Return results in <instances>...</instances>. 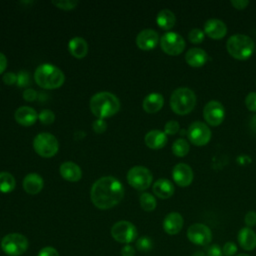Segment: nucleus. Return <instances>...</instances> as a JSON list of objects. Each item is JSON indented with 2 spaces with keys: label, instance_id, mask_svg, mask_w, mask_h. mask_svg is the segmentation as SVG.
<instances>
[{
  "label": "nucleus",
  "instance_id": "e433bc0d",
  "mask_svg": "<svg viewBox=\"0 0 256 256\" xmlns=\"http://www.w3.org/2000/svg\"><path fill=\"white\" fill-rule=\"evenodd\" d=\"M180 127H179V123L175 120H170L168 121L165 126H164V131H165V134L167 135H174L176 134L178 131H179Z\"/></svg>",
  "mask_w": 256,
  "mask_h": 256
},
{
  "label": "nucleus",
  "instance_id": "3c124183",
  "mask_svg": "<svg viewBox=\"0 0 256 256\" xmlns=\"http://www.w3.org/2000/svg\"><path fill=\"white\" fill-rule=\"evenodd\" d=\"M235 256H250V255L247 253H240V254H236Z\"/></svg>",
  "mask_w": 256,
  "mask_h": 256
},
{
  "label": "nucleus",
  "instance_id": "58836bf2",
  "mask_svg": "<svg viewBox=\"0 0 256 256\" xmlns=\"http://www.w3.org/2000/svg\"><path fill=\"white\" fill-rule=\"evenodd\" d=\"M92 128H93V130H94L96 133L100 134V133H103V132L106 130V128H107V123H106V121H105L104 119L98 118L97 120H95V121L92 123Z\"/></svg>",
  "mask_w": 256,
  "mask_h": 256
},
{
  "label": "nucleus",
  "instance_id": "c03bdc74",
  "mask_svg": "<svg viewBox=\"0 0 256 256\" xmlns=\"http://www.w3.org/2000/svg\"><path fill=\"white\" fill-rule=\"evenodd\" d=\"M3 81L7 85H12L17 82V75L13 72H7L3 76Z\"/></svg>",
  "mask_w": 256,
  "mask_h": 256
},
{
  "label": "nucleus",
  "instance_id": "b1692460",
  "mask_svg": "<svg viewBox=\"0 0 256 256\" xmlns=\"http://www.w3.org/2000/svg\"><path fill=\"white\" fill-rule=\"evenodd\" d=\"M68 50L73 57L81 59L87 55L88 44L82 37H73L68 43Z\"/></svg>",
  "mask_w": 256,
  "mask_h": 256
},
{
  "label": "nucleus",
  "instance_id": "f03ea898",
  "mask_svg": "<svg viewBox=\"0 0 256 256\" xmlns=\"http://www.w3.org/2000/svg\"><path fill=\"white\" fill-rule=\"evenodd\" d=\"M120 109L119 99L110 92H98L90 99V110L98 118L115 115Z\"/></svg>",
  "mask_w": 256,
  "mask_h": 256
},
{
  "label": "nucleus",
  "instance_id": "dca6fc26",
  "mask_svg": "<svg viewBox=\"0 0 256 256\" xmlns=\"http://www.w3.org/2000/svg\"><path fill=\"white\" fill-rule=\"evenodd\" d=\"M184 220L180 213L170 212L163 220V229L169 235L178 234L183 228Z\"/></svg>",
  "mask_w": 256,
  "mask_h": 256
},
{
  "label": "nucleus",
  "instance_id": "423d86ee",
  "mask_svg": "<svg viewBox=\"0 0 256 256\" xmlns=\"http://www.w3.org/2000/svg\"><path fill=\"white\" fill-rule=\"evenodd\" d=\"M28 247V239L20 233H9L1 240V248L9 256H20L27 251Z\"/></svg>",
  "mask_w": 256,
  "mask_h": 256
},
{
  "label": "nucleus",
  "instance_id": "c756f323",
  "mask_svg": "<svg viewBox=\"0 0 256 256\" xmlns=\"http://www.w3.org/2000/svg\"><path fill=\"white\" fill-rule=\"evenodd\" d=\"M139 202H140L141 208L144 211H147V212L153 211L156 208V205H157L155 197L152 194L147 193V192H144V193L141 194Z\"/></svg>",
  "mask_w": 256,
  "mask_h": 256
},
{
  "label": "nucleus",
  "instance_id": "aec40b11",
  "mask_svg": "<svg viewBox=\"0 0 256 256\" xmlns=\"http://www.w3.org/2000/svg\"><path fill=\"white\" fill-rule=\"evenodd\" d=\"M59 172L65 180L70 182L79 181L82 177V171L80 167L76 163L71 161L62 163L59 168Z\"/></svg>",
  "mask_w": 256,
  "mask_h": 256
},
{
  "label": "nucleus",
  "instance_id": "72a5a7b5",
  "mask_svg": "<svg viewBox=\"0 0 256 256\" xmlns=\"http://www.w3.org/2000/svg\"><path fill=\"white\" fill-rule=\"evenodd\" d=\"M38 119L40 120V122H41L42 124L49 125V124H51V123L54 122V120H55V115H54V113H53L51 110L44 109V110H42V111L38 114Z\"/></svg>",
  "mask_w": 256,
  "mask_h": 256
},
{
  "label": "nucleus",
  "instance_id": "0eeeda50",
  "mask_svg": "<svg viewBox=\"0 0 256 256\" xmlns=\"http://www.w3.org/2000/svg\"><path fill=\"white\" fill-rule=\"evenodd\" d=\"M33 147L38 155L45 158H50L58 152L59 143L53 134L42 132L34 138Z\"/></svg>",
  "mask_w": 256,
  "mask_h": 256
},
{
  "label": "nucleus",
  "instance_id": "9d476101",
  "mask_svg": "<svg viewBox=\"0 0 256 256\" xmlns=\"http://www.w3.org/2000/svg\"><path fill=\"white\" fill-rule=\"evenodd\" d=\"M162 50L172 56L179 55L185 48V41L181 35L176 32H167L160 39Z\"/></svg>",
  "mask_w": 256,
  "mask_h": 256
},
{
  "label": "nucleus",
  "instance_id": "39448f33",
  "mask_svg": "<svg viewBox=\"0 0 256 256\" xmlns=\"http://www.w3.org/2000/svg\"><path fill=\"white\" fill-rule=\"evenodd\" d=\"M226 47L227 51L233 58L246 60L253 54L255 45L249 36L244 34H235L227 40Z\"/></svg>",
  "mask_w": 256,
  "mask_h": 256
},
{
  "label": "nucleus",
  "instance_id": "a211bd4d",
  "mask_svg": "<svg viewBox=\"0 0 256 256\" xmlns=\"http://www.w3.org/2000/svg\"><path fill=\"white\" fill-rule=\"evenodd\" d=\"M237 240L240 247L245 251H252L256 248V233L249 227H243L239 230Z\"/></svg>",
  "mask_w": 256,
  "mask_h": 256
},
{
  "label": "nucleus",
  "instance_id": "2f4dec72",
  "mask_svg": "<svg viewBox=\"0 0 256 256\" xmlns=\"http://www.w3.org/2000/svg\"><path fill=\"white\" fill-rule=\"evenodd\" d=\"M17 86L20 88H25L31 85V77L28 71L21 70L17 74Z\"/></svg>",
  "mask_w": 256,
  "mask_h": 256
},
{
  "label": "nucleus",
  "instance_id": "ddd939ff",
  "mask_svg": "<svg viewBox=\"0 0 256 256\" xmlns=\"http://www.w3.org/2000/svg\"><path fill=\"white\" fill-rule=\"evenodd\" d=\"M203 117L209 125L218 126L224 120L225 109L219 101H209L203 109Z\"/></svg>",
  "mask_w": 256,
  "mask_h": 256
},
{
  "label": "nucleus",
  "instance_id": "7c9ffc66",
  "mask_svg": "<svg viewBox=\"0 0 256 256\" xmlns=\"http://www.w3.org/2000/svg\"><path fill=\"white\" fill-rule=\"evenodd\" d=\"M153 248V241L148 236H141L136 241V249L142 253H147Z\"/></svg>",
  "mask_w": 256,
  "mask_h": 256
},
{
  "label": "nucleus",
  "instance_id": "9b49d317",
  "mask_svg": "<svg viewBox=\"0 0 256 256\" xmlns=\"http://www.w3.org/2000/svg\"><path fill=\"white\" fill-rule=\"evenodd\" d=\"M187 238L197 246H205L212 241V232L207 225L194 223L187 229Z\"/></svg>",
  "mask_w": 256,
  "mask_h": 256
},
{
  "label": "nucleus",
  "instance_id": "473e14b6",
  "mask_svg": "<svg viewBox=\"0 0 256 256\" xmlns=\"http://www.w3.org/2000/svg\"><path fill=\"white\" fill-rule=\"evenodd\" d=\"M52 4L55 5L57 8H60L62 10H72L77 6L78 1H74V0H54V1H52Z\"/></svg>",
  "mask_w": 256,
  "mask_h": 256
},
{
  "label": "nucleus",
  "instance_id": "6e6552de",
  "mask_svg": "<svg viewBox=\"0 0 256 256\" xmlns=\"http://www.w3.org/2000/svg\"><path fill=\"white\" fill-rule=\"evenodd\" d=\"M111 236L114 240L122 244H130L138 236L137 228L129 221L121 220L116 222L111 228Z\"/></svg>",
  "mask_w": 256,
  "mask_h": 256
},
{
  "label": "nucleus",
  "instance_id": "de8ad7c7",
  "mask_svg": "<svg viewBox=\"0 0 256 256\" xmlns=\"http://www.w3.org/2000/svg\"><path fill=\"white\" fill-rule=\"evenodd\" d=\"M6 66H7V59L5 55L0 52V74L4 72V70L6 69Z\"/></svg>",
  "mask_w": 256,
  "mask_h": 256
},
{
  "label": "nucleus",
  "instance_id": "20e7f679",
  "mask_svg": "<svg viewBox=\"0 0 256 256\" xmlns=\"http://www.w3.org/2000/svg\"><path fill=\"white\" fill-rule=\"evenodd\" d=\"M195 104V93L187 87L177 88L171 94L170 107L173 110V112L178 115L189 114L194 109Z\"/></svg>",
  "mask_w": 256,
  "mask_h": 256
},
{
  "label": "nucleus",
  "instance_id": "09e8293b",
  "mask_svg": "<svg viewBox=\"0 0 256 256\" xmlns=\"http://www.w3.org/2000/svg\"><path fill=\"white\" fill-rule=\"evenodd\" d=\"M250 128L253 132L256 133V114L250 120Z\"/></svg>",
  "mask_w": 256,
  "mask_h": 256
},
{
  "label": "nucleus",
  "instance_id": "ea45409f",
  "mask_svg": "<svg viewBox=\"0 0 256 256\" xmlns=\"http://www.w3.org/2000/svg\"><path fill=\"white\" fill-rule=\"evenodd\" d=\"M244 222L246 224V227H253L256 225V212L254 211H249L246 213L245 218H244Z\"/></svg>",
  "mask_w": 256,
  "mask_h": 256
},
{
  "label": "nucleus",
  "instance_id": "49530a36",
  "mask_svg": "<svg viewBox=\"0 0 256 256\" xmlns=\"http://www.w3.org/2000/svg\"><path fill=\"white\" fill-rule=\"evenodd\" d=\"M248 4H249V1H246V0H233V1H231V5L234 6V8H236L238 10L244 9Z\"/></svg>",
  "mask_w": 256,
  "mask_h": 256
},
{
  "label": "nucleus",
  "instance_id": "1a4fd4ad",
  "mask_svg": "<svg viewBox=\"0 0 256 256\" xmlns=\"http://www.w3.org/2000/svg\"><path fill=\"white\" fill-rule=\"evenodd\" d=\"M152 173L144 166H134L127 173L128 183L135 189L143 191L152 183Z\"/></svg>",
  "mask_w": 256,
  "mask_h": 256
},
{
  "label": "nucleus",
  "instance_id": "a19ab883",
  "mask_svg": "<svg viewBox=\"0 0 256 256\" xmlns=\"http://www.w3.org/2000/svg\"><path fill=\"white\" fill-rule=\"evenodd\" d=\"M206 256H223L222 248L218 244H212L208 247Z\"/></svg>",
  "mask_w": 256,
  "mask_h": 256
},
{
  "label": "nucleus",
  "instance_id": "cd10ccee",
  "mask_svg": "<svg viewBox=\"0 0 256 256\" xmlns=\"http://www.w3.org/2000/svg\"><path fill=\"white\" fill-rule=\"evenodd\" d=\"M16 185L15 178L9 172H0V192L9 193L14 190Z\"/></svg>",
  "mask_w": 256,
  "mask_h": 256
},
{
  "label": "nucleus",
  "instance_id": "4468645a",
  "mask_svg": "<svg viewBox=\"0 0 256 256\" xmlns=\"http://www.w3.org/2000/svg\"><path fill=\"white\" fill-rule=\"evenodd\" d=\"M174 182L180 187H187L193 181V171L191 167L185 163H178L172 170Z\"/></svg>",
  "mask_w": 256,
  "mask_h": 256
},
{
  "label": "nucleus",
  "instance_id": "a18cd8bd",
  "mask_svg": "<svg viewBox=\"0 0 256 256\" xmlns=\"http://www.w3.org/2000/svg\"><path fill=\"white\" fill-rule=\"evenodd\" d=\"M135 248L130 244H125L121 248V255L122 256H135Z\"/></svg>",
  "mask_w": 256,
  "mask_h": 256
},
{
  "label": "nucleus",
  "instance_id": "a878e982",
  "mask_svg": "<svg viewBox=\"0 0 256 256\" xmlns=\"http://www.w3.org/2000/svg\"><path fill=\"white\" fill-rule=\"evenodd\" d=\"M174 185L168 179H158L153 184L154 194L161 199H168L174 194Z\"/></svg>",
  "mask_w": 256,
  "mask_h": 256
},
{
  "label": "nucleus",
  "instance_id": "c9c22d12",
  "mask_svg": "<svg viewBox=\"0 0 256 256\" xmlns=\"http://www.w3.org/2000/svg\"><path fill=\"white\" fill-rule=\"evenodd\" d=\"M237 251H238L237 245L231 241L226 242L222 247V252H223V255L225 256H235L237 254Z\"/></svg>",
  "mask_w": 256,
  "mask_h": 256
},
{
  "label": "nucleus",
  "instance_id": "f8f14e48",
  "mask_svg": "<svg viewBox=\"0 0 256 256\" xmlns=\"http://www.w3.org/2000/svg\"><path fill=\"white\" fill-rule=\"evenodd\" d=\"M187 136L192 144L196 146H204L211 139V131L205 123L196 121L189 125Z\"/></svg>",
  "mask_w": 256,
  "mask_h": 256
},
{
  "label": "nucleus",
  "instance_id": "4c0bfd02",
  "mask_svg": "<svg viewBox=\"0 0 256 256\" xmlns=\"http://www.w3.org/2000/svg\"><path fill=\"white\" fill-rule=\"evenodd\" d=\"M245 105L248 110L256 112V92H250L245 98Z\"/></svg>",
  "mask_w": 256,
  "mask_h": 256
},
{
  "label": "nucleus",
  "instance_id": "f3484780",
  "mask_svg": "<svg viewBox=\"0 0 256 256\" xmlns=\"http://www.w3.org/2000/svg\"><path fill=\"white\" fill-rule=\"evenodd\" d=\"M204 32L212 39H221L227 33L226 24L219 19H209L205 22Z\"/></svg>",
  "mask_w": 256,
  "mask_h": 256
},
{
  "label": "nucleus",
  "instance_id": "4be33fe9",
  "mask_svg": "<svg viewBox=\"0 0 256 256\" xmlns=\"http://www.w3.org/2000/svg\"><path fill=\"white\" fill-rule=\"evenodd\" d=\"M185 60L192 67H201L207 62L208 55L203 49L194 47L186 52Z\"/></svg>",
  "mask_w": 256,
  "mask_h": 256
},
{
  "label": "nucleus",
  "instance_id": "8fccbe9b",
  "mask_svg": "<svg viewBox=\"0 0 256 256\" xmlns=\"http://www.w3.org/2000/svg\"><path fill=\"white\" fill-rule=\"evenodd\" d=\"M192 256H206V254L204 252H202V251H196V252H194L192 254Z\"/></svg>",
  "mask_w": 256,
  "mask_h": 256
},
{
  "label": "nucleus",
  "instance_id": "6ab92c4d",
  "mask_svg": "<svg viewBox=\"0 0 256 256\" xmlns=\"http://www.w3.org/2000/svg\"><path fill=\"white\" fill-rule=\"evenodd\" d=\"M14 117L16 122L19 123L20 125L31 126L36 122L38 118V114L32 107L21 106L15 111Z\"/></svg>",
  "mask_w": 256,
  "mask_h": 256
},
{
  "label": "nucleus",
  "instance_id": "bb28decb",
  "mask_svg": "<svg viewBox=\"0 0 256 256\" xmlns=\"http://www.w3.org/2000/svg\"><path fill=\"white\" fill-rule=\"evenodd\" d=\"M156 22L160 28L164 30H169L175 25L176 17L171 10L163 9L157 14Z\"/></svg>",
  "mask_w": 256,
  "mask_h": 256
},
{
  "label": "nucleus",
  "instance_id": "f257e3e1",
  "mask_svg": "<svg viewBox=\"0 0 256 256\" xmlns=\"http://www.w3.org/2000/svg\"><path fill=\"white\" fill-rule=\"evenodd\" d=\"M90 197L92 203L101 210L110 209L121 202L124 197L122 183L112 176L98 179L92 186Z\"/></svg>",
  "mask_w": 256,
  "mask_h": 256
},
{
  "label": "nucleus",
  "instance_id": "2eb2a0df",
  "mask_svg": "<svg viewBox=\"0 0 256 256\" xmlns=\"http://www.w3.org/2000/svg\"><path fill=\"white\" fill-rule=\"evenodd\" d=\"M159 42V35L153 29H144L136 37V44L141 50H152Z\"/></svg>",
  "mask_w": 256,
  "mask_h": 256
},
{
  "label": "nucleus",
  "instance_id": "c85d7f7f",
  "mask_svg": "<svg viewBox=\"0 0 256 256\" xmlns=\"http://www.w3.org/2000/svg\"><path fill=\"white\" fill-rule=\"evenodd\" d=\"M189 150H190V145L183 138H179V139L175 140L173 145H172V152L177 157H184V156H186L188 154Z\"/></svg>",
  "mask_w": 256,
  "mask_h": 256
},
{
  "label": "nucleus",
  "instance_id": "37998d69",
  "mask_svg": "<svg viewBox=\"0 0 256 256\" xmlns=\"http://www.w3.org/2000/svg\"><path fill=\"white\" fill-rule=\"evenodd\" d=\"M37 256H59V253L55 248H53L51 246H47V247L42 248L38 252Z\"/></svg>",
  "mask_w": 256,
  "mask_h": 256
},
{
  "label": "nucleus",
  "instance_id": "79ce46f5",
  "mask_svg": "<svg viewBox=\"0 0 256 256\" xmlns=\"http://www.w3.org/2000/svg\"><path fill=\"white\" fill-rule=\"evenodd\" d=\"M22 95H23L24 100H26L28 102H32V101H34V100H36L38 98L37 91H35L34 89H31V88L25 89Z\"/></svg>",
  "mask_w": 256,
  "mask_h": 256
},
{
  "label": "nucleus",
  "instance_id": "f704fd0d",
  "mask_svg": "<svg viewBox=\"0 0 256 256\" xmlns=\"http://www.w3.org/2000/svg\"><path fill=\"white\" fill-rule=\"evenodd\" d=\"M204 32L198 28H195V29H192L189 34H188V39L191 43H194V44H198V43H201L203 40H204Z\"/></svg>",
  "mask_w": 256,
  "mask_h": 256
},
{
  "label": "nucleus",
  "instance_id": "412c9836",
  "mask_svg": "<svg viewBox=\"0 0 256 256\" xmlns=\"http://www.w3.org/2000/svg\"><path fill=\"white\" fill-rule=\"evenodd\" d=\"M44 186L43 178L37 173H30L23 179V188L28 194H38Z\"/></svg>",
  "mask_w": 256,
  "mask_h": 256
},
{
  "label": "nucleus",
  "instance_id": "5701e85b",
  "mask_svg": "<svg viewBox=\"0 0 256 256\" xmlns=\"http://www.w3.org/2000/svg\"><path fill=\"white\" fill-rule=\"evenodd\" d=\"M167 143V135L160 130H151L145 135V144L151 149L163 148Z\"/></svg>",
  "mask_w": 256,
  "mask_h": 256
},
{
  "label": "nucleus",
  "instance_id": "393cba45",
  "mask_svg": "<svg viewBox=\"0 0 256 256\" xmlns=\"http://www.w3.org/2000/svg\"><path fill=\"white\" fill-rule=\"evenodd\" d=\"M164 104V98L160 93H150L143 100V109L147 113L158 112Z\"/></svg>",
  "mask_w": 256,
  "mask_h": 256
},
{
  "label": "nucleus",
  "instance_id": "7ed1b4c3",
  "mask_svg": "<svg viewBox=\"0 0 256 256\" xmlns=\"http://www.w3.org/2000/svg\"><path fill=\"white\" fill-rule=\"evenodd\" d=\"M34 80L44 89H57L64 83V73L56 66L44 63L39 65L34 73Z\"/></svg>",
  "mask_w": 256,
  "mask_h": 256
}]
</instances>
